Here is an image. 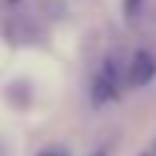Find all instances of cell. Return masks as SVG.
Returning <instances> with one entry per match:
<instances>
[{"mask_svg": "<svg viewBox=\"0 0 156 156\" xmlns=\"http://www.w3.org/2000/svg\"><path fill=\"white\" fill-rule=\"evenodd\" d=\"M156 80V55L147 52V49H138L132 58H129V67H126V83L141 89V86H150Z\"/></svg>", "mask_w": 156, "mask_h": 156, "instance_id": "7a4b0ae2", "label": "cell"}, {"mask_svg": "<svg viewBox=\"0 0 156 156\" xmlns=\"http://www.w3.org/2000/svg\"><path fill=\"white\" fill-rule=\"evenodd\" d=\"M126 22L129 25H135L138 19H141V12H144V0H126Z\"/></svg>", "mask_w": 156, "mask_h": 156, "instance_id": "5b68a950", "label": "cell"}, {"mask_svg": "<svg viewBox=\"0 0 156 156\" xmlns=\"http://www.w3.org/2000/svg\"><path fill=\"white\" fill-rule=\"evenodd\" d=\"M3 34H6V40L16 43V46H43V43L49 40V31H46L43 19H40V16H25V12L12 16V19L6 22Z\"/></svg>", "mask_w": 156, "mask_h": 156, "instance_id": "6da1fadb", "label": "cell"}, {"mask_svg": "<svg viewBox=\"0 0 156 156\" xmlns=\"http://www.w3.org/2000/svg\"><path fill=\"white\" fill-rule=\"evenodd\" d=\"M40 156H64V153H58V150H46V153H40Z\"/></svg>", "mask_w": 156, "mask_h": 156, "instance_id": "8992f818", "label": "cell"}, {"mask_svg": "<svg viewBox=\"0 0 156 156\" xmlns=\"http://www.w3.org/2000/svg\"><path fill=\"white\" fill-rule=\"evenodd\" d=\"M6 98H9L16 107H28V104L34 101V86H31V80H12V83L6 86Z\"/></svg>", "mask_w": 156, "mask_h": 156, "instance_id": "3957f363", "label": "cell"}, {"mask_svg": "<svg viewBox=\"0 0 156 156\" xmlns=\"http://www.w3.org/2000/svg\"><path fill=\"white\" fill-rule=\"evenodd\" d=\"M64 12H67L64 0H37V16H40V19L58 22V19H64Z\"/></svg>", "mask_w": 156, "mask_h": 156, "instance_id": "277c9868", "label": "cell"}]
</instances>
